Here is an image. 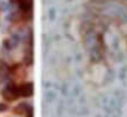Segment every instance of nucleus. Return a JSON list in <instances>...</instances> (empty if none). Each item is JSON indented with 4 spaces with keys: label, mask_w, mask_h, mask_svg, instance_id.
I'll return each mask as SVG.
<instances>
[{
    "label": "nucleus",
    "mask_w": 127,
    "mask_h": 117,
    "mask_svg": "<svg viewBox=\"0 0 127 117\" xmlns=\"http://www.w3.org/2000/svg\"><path fill=\"white\" fill-rule=\"evenodd\" d=\"M18 91H19V95H22V97H30V95H33V84L32 83L22 84L18 89Z\"/></svg>",
    "instance_id": "nucleus-2"
},
{
    "label": "nucleus",
    "mask_w": 127,
    "mask_h": 117,
    "mask_svg": "<svg viewBox=\"0 0 127 117\" xmlns=\"http://www.w3.org/2000/svg\"><path fill=\"white\" fill-rule=\"evenodd\" d=\"M29 117H32V116H29Z\"/></svg>",
    "instance_id": "nucleus-6"
},
{
    "label": "nucleus",
    "mask_w": 127,
    "mask_h": 117,
    "mask_svg": "<svg viewBox=\"0 0 127 117\" xmlns=\"http://www.w3.org/2000/svg\"><path fill=\"white\" fill-rule=\"evenodd\" d=\"M26 112H30L29 110V106L26 105V103H21V105H18L17 108L14 109L15 114H23V113H26Z\"/></svg>",
    "instance_id": "nucleus-4"
},
{
    "label": "nucleus",
    "mask_w": 127,
    "mask_h": 117,
    "mask_svg": "<svg viewBox=\"0 0 127 117\" xmlns=\"http://www.w3.org/2000/svg\"><path fill=\"white\" fill-rule=\"evenodd\" d=\"M3 98L6 101H15L18 98V95H19V91H18V89L15 86H12V84H10V86L4 87L3 90Z\"/></svg>",
    "instance_id": "nucleus-1"
},
{
    "label": "nucleus",
    "mask_w": 127,
    "mask_h": 117,
    "mask_svg": "<svg viewBox=\"0 0 127 117\" xmlns=\"http://www.w3.org/2000/svg\"><path fill=\"white\" fill-rule=\"evenodd\" d=\"M3 110H7V105H4V103H0V112Z\"/></svg>",
    "instance_id": "nucleus-5"
},
{
    "label": "nucleus",
    "mask_w": 127,
    "mask_h": 117,
    "mask_svg": "<svg viewBox=\"0 0 127 117\" xmlns=\"http://www.w3.org/2000/svg\"><path fill=\"white\" fill-rule=\"evenodd\" d=\"M18 3L23 11H30L32 5H33V0H18Z\"/></svg>",
    "instance_id": "nucleus-3"
}]
</instances>
